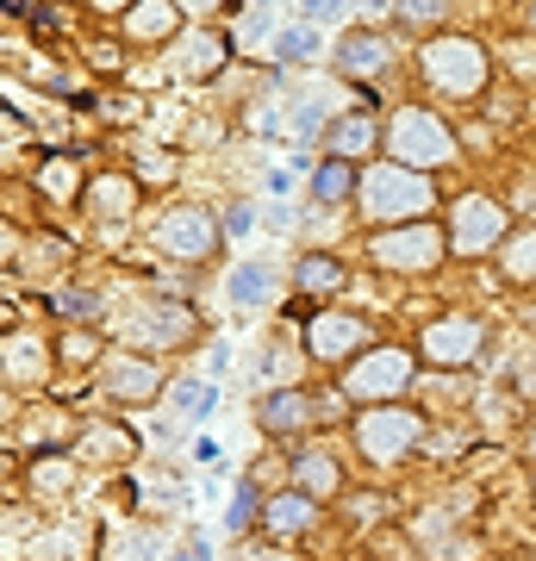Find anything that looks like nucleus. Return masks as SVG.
<instances>
[{"mask_svg": "<svg viewBox=\"0 0 536 561\" xmlns=\"http://www.w3.org/2000/svg\"><path fill=\"white\" fill-rule=\"evenodd\" d=\"M318 412H324V405L306 400V393H275V400L262 405V424H269V431H299V424H312Z\"/></svg>", "mask_w": 536, "mask_h": 561, "instance_id": "f8f14e48", "label": "nucleus"}, {"mask_svg": "<svg viewBox=\"0 0 536 561\" xmlns=\"http://www.w3.org/2000/svg\"><path fill=\"white\" fill-rule=\"evenodd\" d=\"M294 468H299V486H306V500H331V493L343 486L338 461H324V456H299Z\"/></svg>", "mask_w": 536, "mask_h": 561, "instance_id": "dca6fc26", "label": "nucleus"}, {"mask_svg": "<svg viewBox=\"0 0 536 561\" xmlns=\"http://www.w3.org/2000/svg\"><path fill=\"white\" fill-rule=\"evenodd\" d=\"M475 350H480L475 319H443V324L424 331V356H431V362H468Z\"/></svg>", "mask_w": 536, "mask_h": 561, "instance_id": "1a4fd4ad", "label": "nucleus"}, {"mask_svg": "<svg viewBox=\"0 0 536 561\" xmlns=\"http://www.w3.org/2000/svg\"><path fill=\"white\" fill-rule=\"evenodd\" d=\"M362 201H368V219H418V213L437 206V194H431V181L412 175V169L375 162V169L362 175Z\"/></svg>", "mask_w": 536, "mask_h": 561, "instance_id": "f257e3e1", "label": "nucleus"}, {"mask_svg": "<svg viewBox=\"0 0 536 561\" xmlns=\"http://www.w3.org/2000/svg\"><path fill=\"white\" fill-rule=\"evenodd\" d=\"M250 225H256V213H250V206H231V213H225V231H231V238H243Z\"/></svg>", "mask_w": 536, "mask_h": 561, "instance_id": "393cba45", "label": "nucleus"}, {"mask_svg": "<svg viewBox=\"0 0 536 561\" xmlns=\"http://www.w3.org/2000/svg\"><path fill=\"white\" fill-rule=\"evenodd\" d=\"M324 144H331V157H338V162L362 157V150L375 144V119L362 113V119H343V125H331V131H324Z\"/></svg>", "mask_w": 536, "mask_h": 561, "instance_id": "4468645a", "label": "nucleus"}, {"mask_svg": "<svg viewBox=\"0 0 536 561\" xmlns=\"http://www.w3.org/2000/svg\"><path fill=\"white\" fill-rule=\"evenodd\" d=\"M169 400H175L181 419H206V412H213V387H206V381H175Z\"/></svg>", "mask_w": 536, "mask_h": 561, "instance_id": "6ab92c4d", "label": "nucleus"}, {"mask_svg": "<svg viewBox=\"0 0 536 561\" xmlns=\"http://www.w3.org/2000/svg\"><path fill=\"white\" fill-rule=\"evenodd\" d=\"M250 505H256V493L243 486V493H238V505H231V518H225V524H231V530H243V524H250Z\"/></svg>", "mask_w": 536, "mask_h": 561, "instance_id": "a878e982", "label": "nucleus"}, {"mask_svg": "<svg viewBox=\"0 0 536 561\" xmlns=\"http://www.w3.org/2000/svg\"><path fill=\"white\" fill-rule=\"evenodd\" d=\"M299 287H306V294H338V287H343V262L306 256V262H299Z\"/></svg>", "mask_w": 536, "mask_h": 561, "instance_id": "a211bd4d", "label": "nucleus"}, {"mask_svg": "<svg viewBox=\"0 0 536 561\" xmlns=\"http://www.w3.org/2000/svg\"><path fill=\"white\" fill-rule=\"evenodd\" d=\"M394 157H399V169H437V162H456V138L424 106H406L394 125Z\"/></svg>", "mask_w": 536, "mask_h": 561, "instance_id": "f03ea898", "label": "nucleus"}, {"mask_svg": "<svg viewBox=\"0 0 536 561\" xmlns=\"http://www.w3.org/2000/svg\"><path fill=\"white\" fill-rule=\"evenodd\" d=\"M406 381H412V356H406V350H375V356H362L356 368H350V393H356V400H387V393H399Z\"/></svg>", "mask_w": 536, "mask_h": 561, "instance_id": "39448f33", "label": "nucleus"}, {"mask_svg": "<svg viewBox=\"0 0 536 561\" xmlns=\"http://www.w3.org/2000/svg\"><path fill=\"white\" fill-rule=\"evenodd\" d=\"M356 187H362V181H356V169H350V162H338V157H331V162H324V169H318V175H312V194H318V201H324V206L350 201Z\"/></svg>", "mask_w": 536, "mask_h": 561, "instance_id": "2eb2a0df", "label": "nucleus"}, {"mask_svg": "<svg viewBox=\"0 0 536 561\" xmlns=\"http://www.w3.org/2000/svg\"><path fill=\"white\" fill-rule=\"evenodd\" d=\"M169 25H175V13H169V7H150V13H138V20H132V32H138V38H150V32H169Z\"/></svg>", "mask_w": 536, "mask_h": 561, "instance_id": "5701e85b", "label": "nucleus"}, {"mask_svg": "<svg viewBox=\"0 0 536 561\" xmlns=\"http://www.w3.org/2000/svg\"><path fill=\"white\" fill-rule=\"evenodd\" d=\"M169 561H213V549H206V542H194V549H181V556H169Z\"/></svg>", "mask_w": 536, "mask_h": 561, "instance_id": "bb28decb", "label": "nucleus"}, {"mask_svg": "<svg viewBox=\"0 0 536 561\" xmlns=\"http://www.w3.org/2000/svg\"><path fill=\"white\" fill-rule=\"evenodd\" d=\"M505 268L524 280H536V231H524V238H512V250H505Z\"/></svg>", "mask_w": 536, "mask_h": 561, "instance_id": "412c9836", "label": "nucleus"}, {"mask_svg": "<svg viewBox=\"0 0 536 561\" xmlns=\"http://www.w3.org/2000/svg\"><path fill=\"white\" fill-rule=\"evenodd\" d=\"M269 294H275V268H269V262H238V268L225 275V300L243 306V312H250V306H262Z\"/></svg>", "mask_w": 536, "mask_h": 561, "instance_id": "9d476101", "label": "nucleus"}, {"mask_svg": "<svg viewBox=\"0 0 536 561\" xmlns=\"http://www.w3.org/2000/svg\"><path fill=\"white\" fill-rule=\"evenodd\" d=\"M437 256H443V238L431 225H406V231H380L375 238L380 268H431Z\"/></svg>", "mask_w": 536, "mask_h": 561, "instance_id": "423d86ee", "label": "nucleus"}, {"mask_svg": "<svg viewBox=\"0 0 536 561\" xmlns=\"http://www.w3.org/2000/svg\"><path fill=\"white\" fill-rule=\"evenodd\" d=\"M312 50H318V38L306 32V25H294V32H281V38H275V57L281 62H299V57H312Z\"/></svg>", "mask_w": 536, "mask_h": 561, "instance_id": "4be33fe9", "label": "nucleus"}, {"mask_svg": "<svg viewBox=\"0 0 536 561\" xmlns=\"http://www.w3.org/2000/svg\"><path fill=\"white\" fill-rule=\"evenodd\" d=\"M57 312H69V319H94V294H62Z\"/></svg>", "mask_w": 536, "mask_h": 561, "instance_id": "b1692460", "label": "nucleus"}, {"mask_svg": "<svg viewBox=\"0 0 536 561\" xmlns=\"http://www.w3.org/2000/svg\"><path fill=\"white\" fill-rule=\"evenodd\" d=\"M499 231H505V219H499L493 201H456V250H487V243H499Z\"/></svg>", "mask_w": 536, "mask_h": 561, "instance_id": "6e6552de", "label": "nucleus"}, {"mask_svg": "<svg viewBox=\"0 0 536 561\" xmlns=\"http://www.w3.org/2000/svg\"><path fill=\"white\" fill-rule=\"evenodd\" d=\"M338 57H343L350 76H375V69H387V38H375V32H350Z\"/></svg>", "mask_w": 536, "mask_h": 561, "instance_id": "ddd939ff", "label": "nucleus"}, {"mask_svg": "<svg viewBox=\"0 0 536 561\" xmlns=\"http://www.w3.org/2000/svg\"><path fill=\"white\" fill-rule=\"evenodd\" d=\"M306 343H312V356H343V350H356L362 343V324L343 319V312H324V319H312Z\"/></svg>", "mask_w": 536, "mask_h": 561, "instance_id": "9b49d317", "label": "nucleus"}, {"mask_svg": "<svg viewBox=\"0 0 536 561\" xmlns=\"http://www.w3.org/2000/svg\"><path fill=\"white\" fill-rule=\"evenodd\" d=\"M306 524H312V500H306V493L269 500V530H306Z\"/></svg>", "mask_w": 536, "mask_h": 561, "instance_id": "f3484780", "label": "nucleus"}, {"mask_svg": "<svg viewBox=\"0 0 536 561\" xmlns=\"http://www.w3.org/2000/svg\"><path fill=\"white\" fill-rule=\"evenodd\" d=\"M157 238H162V250H175V256H213V243H219V231H213V219L206 213H194V206H175L169 219L157 225Z\"/></svg>", "mask_w": 536, "mask_h": 561, "instance_id": "0eeeda50", "label": "nucleus"}, {"mask_svg": "<svg viewBox=\"0 0 536 561\" xmlns=\"http://www.w3.org/2000/svg\"><path fill=\"white\" fill-rule=\"evenodd\" d=\"M157 387V375L144 368V362H125V368H113V393H132V400H144Z\"/></svg>", "mask_w": 536, "mask_h": 561, "instance_id": "aec40b11", "label": "nucleus"}, {"mask_svg": "<svg viewBox=\"0 0 536 561\" xmlns=\"http://www.w3.org/2000/svg\"><path fill=\"white\" fill-rule=\"evenodd\" d=\"M424 76L437 88H449V94H475L487 81V50L475 38H437L424 44Z\"/></svg>", "mask_w": 536, "mask_h": 561, "instance_id": "7ed1b4c3", "label": "nucleus"}, {"mask_svg": "<svg viewBox=\"0 0 536 561\" xmlns=\"http://www.w3.org/2000/svg\"><path fill=\"white\" fill-rule=\"evenodd\" d=\"M418 437H424V419L418 412H399V405H368L356 419V443L375 461H399Z\"/></svg>", "mask_w": 536, "mask_h": 561, "instance_id": "20e7f679", "label": "nucleus"}]
</instances>
